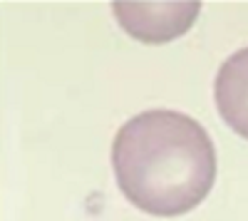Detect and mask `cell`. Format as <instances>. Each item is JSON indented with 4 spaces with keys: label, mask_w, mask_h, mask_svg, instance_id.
Masks as SVG:
<instances>
[{
    "label": "cell",
    "mask_w": 248,
    "mask_h": 221,
    "mask_svg": "<svg viewBox=\"0 0 248 221\" xmlns=\"http://www.w3.org/2000/svg\"><path fill=\"white\" fill-rule=\"evenodd\" d=\"M114 182L124 199L149 216L194 211L216 182V147L194 117L147 110L127 119L112 142Z\"/></svg>",
    "instance_id": "cell-1"
},
{
    "label": "cell",
    "mask_w": 248,
    "mask_h": 221,
    "mask_svg": "<svg viewBox=\"0 0 248 221\" xmlns=\"http://www.w3.org/2000/svg\"><path fill=\"white\" fill-rule=\"evenodd\" d=\"M117 23L139 43H171L194 25L201 3H112Z\"/></svg>",
    "instance_id": "cell-2"
},
{
    "label": "cell",
    "mask_w": 248,
    "mask_h": 221,
    "mask_svg": "<svg viewBox=\"0 0 248 221\" xmlns=\"http://www.w3.org/2000/svg\"><path fill=\"white\" fill-rule=\"evenodd\" d=\"M214 102L223 122L248 139V47L223 60L214 79Z\"/></svg>",
    "instance_id": "cell-3"
}]
</instances>
